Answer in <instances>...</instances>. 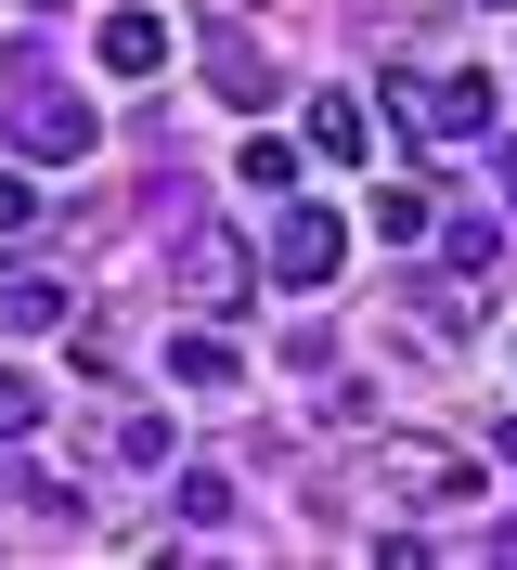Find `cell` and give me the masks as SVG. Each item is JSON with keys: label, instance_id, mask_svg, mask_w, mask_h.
<instances>
[{"label": "cell", "instance_id": "10", "mask_svg": "<svg viewBox=\"0 0 517 570\" xmlns=\"http://www.w3.org/2000/svg\"><path fill=\"white\" fill-rule=\"evenodd\" d=\"M103 454H117V466H169V415H117Z\"/></svg>", "mask_w": 517, "mask_h": 570}, {"label": "cell", "instance_id": "8", "mask_svg": "<svg viewBox=\"0 0 517 570\" xmlns=\"http://www.w3.org/2000/svg\"><path fill=\"white\" fill-rule=\"evenodd\" d=\"M310 142L349 169V156H362V105H349V91H310Z\"/></svg>", "mask_w": 517, "mask_h": 570}, {"label": "cell", "instance_id": "1", "mask_svg": "<svg viewBox=\"0 0 517 570\" xmlns=\"http://www.w3.org/2000/svg\"><path fill=\"white\" fill-rule=\"evenodd\" d=\"M13 91H27V105H13L27 156H91V105H78V91H52L39 66H13Z\"/></svg>", "mask_w": 517, "mask_h": 570}, {"label": "cell", "instance_id": "4", "mask_svg": "<svg viewBox=\"0 0 517 570\" xmlns=\"http://www.w3.org/2000/svg\"><path fill=\"white\" fill-rule=\"evenodd\" d=\"M207 78H220V105H272V66H259V39L207 27Z\"/></svg>", "mask_w": 517, "mask_h": 570}, {"label": "cell", "instance_id": "14", "mask_svg": "<svg viewBox=\"0 0 517 570\" xmlns=\"http://www.w3.org/2000/svg\"><path fill=\"white\" fill-rule=\"evenodd\" d=\"M27 220H39V181H13V169H0V234H27Z\"/></svg>", "mask_w": 517, "mask_h": 570}, {"label": "cell", "instance_id": "9", "mask_svg": "<svg viewBox=\"0 0 517 570\" xmlns=\"http://www.w3.org/2000/svg\"><path fill=\"white\" fill-rule=\"evenodd\" d=\"M181 390H233V376H246V363H233V337H181Z\"/></svg>", "mask_w": 517, "mask_h": 570}, {"label": "cell", "instance_id": "7", "mask_svg": "<svg viewBox=\"0 0 517 570\" xmlns=\"http://www.w3.org/2000/svg\"><path fill=\"white\" fill-rule=\"evenodd\" d=\"M181 285H195L207 312H233V298H246V259L220 247V234H195V247H181Z\"/></svg>", "mask_w": 517, "mask_h": 570}, {"label": "cell", "instance_id": "15", "mask_svg": "<svg viewBox=\"0 0 517 570\" xmlns=\"http://www.w3.org/2000/svg\"><path fill=\"white\" fill-rule=\"evenodd\" d=\"M505 466H517V415H505Z\"/></svg>", "mask_w": 517, "mask_h": 570}, {"label": "cell", "instance_id": "12", "mask_svg": "<svg viewBox=\"0 0 517 570\" xmlns=\"http://www.w3.org/2000/svg\"><path fill=\"white\" fill-rule=\"evenodd\" d=\"M181 519H207V532H220V519H233V480H220V466H195V480H181Z\"/></svg>", "mask_w": 517, "mask_h": 570}, {"label": "cell", "instance_id": "3", "mask_svg": "<svg viewBox=\"0 0 517 570\" xmlns=\"http://www.w3.org/2000/svg\"><path fill=\"white\" fill-rule=\"evenodd\" d=\"M337 259H349L337 208H285V234H272V273H285V285H324Z\"/></svg>", "mask_w": 517, "mask_h": 570}, {"label": "cell", "instance_id": "11", "mask_svg": "<svg viewBox=\"0 0 517 570\" xmlns=\"http://www.w3.org/2000/svg\"><path fill=\"white\" fill-rule=\"evenodd\" d=\"M376 234H401V247L427 234V181H388V195H376Z\"/></svg>", "mask_w": 517, "mask_h": 570}, {"label": "cell", "instance_id": "5", "mask_svg": "<svg viewBox=\"0 0 517 570\" xmlns=\"http://www.w3.org/2000/svg\"><path fill=\"white\" fill-rule=\"evenodd\" d=\"M103 66H117V78H156V66H169V27H156V13H103Z\"/></svg>", "mask_w": 517, "mask_h": 570}, {"label": "cell", "instance_id": "2", "mask_svg": "<svg viewBox=\"0 0 517 570\" xmlns=\"http://www.w3.org/2000/svg\"><path fill=\"white\" fill-rule=\"evenodd\" d=\"M401 130H440V142L491 130V78H427V91L401 78Z\"/></svg>", "mask_w": 517, "mask_h": 570}, {"label": "cell", "instance_id": "13", "mask_svg": "<svg viewBox=\"0 0 517 570\" xmlns=\"http://www.w3.org/2000/svg\"><path fill=\"white\" fill-rule=\"evenodd\" d=\"M27 428H39V390L13 376V363H0V441H27Z\"/></svg>", "mask_w": 517, "mask_h": 570}, {"label": "cell", "instance_id": "6", "mask_svg": "<svg viewBox=\"0 0 517 570\" xmlns=\"http://www.w3.org/2000/svg\"><path fill=\"white\" fill-rule=\"evenodd\" d=\"M39 324H66V285L52 273H0V337H39Z\"/></svg>", "mask_w": 517, "mask_h": 570}]
</instances>
